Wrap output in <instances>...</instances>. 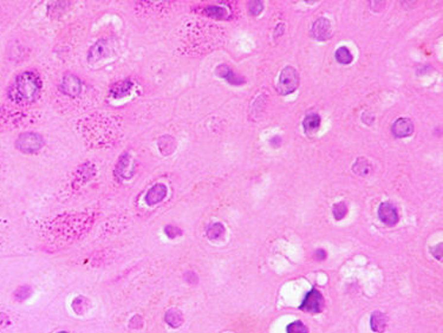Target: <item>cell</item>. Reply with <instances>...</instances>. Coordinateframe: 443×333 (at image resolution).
Listing matches in <instances>:
<instances>
[{
	"instance_id": "6da1fadb",
	"label": "cell",
	"mask_w": 443,
	"mask_h": 333,
	"mask_svg": "<svg viewBox=\"0 0 443 333\" xmlns=\"http://www.w3.org/2000/svg\"><path fill=\"white\" fill-rule=\"evenodd\" d=\"M42 79L34 71H25L17 76L10 89L11 100L20 103H32L42 92Z\"/></svg>"
},
{
	"instance_id": "7a4b0ae2",
	"label": "cell",
	"mask_w": 443,
	"mask_h": 333,
	"mask_svg": "<svg viewBox=\"0 0 443 333\" xmlns=\"http://www.w3.org/2000/svg\"><path fill=\"white\" fill-rule=\"evenodd\" d=\"M298 85H299V75H298L297 70L291 65H287L279 76L277 84L278 92L281 96H286V95L294 92Z\"/></svg>"
},
{
	"instance_id": "3957f363",
	"label": "cell",
	"mask_w": 443,
	"mask_h": 333,
	"mask_svg": "<svg viewBox=\"0 0 443 333\" xmlns=\"http://www.w3.org/2000/svg\"><path fill=\"white\" fill-rule=\"evenodd\" d=\"M44 146V140L39 133H24L18 136L16 141V147L19 151L25 154H34L39 151Z\"/></svg>"
},
{
	"instance_id": "277c9868",
	"label": "cell",
	"mask_w": 443,
	"mask_h": 333,
	"mask_svg": "<svg viewBox=\"0 0 443 333\" xmlns=\"http://www.w3.org/2000/svg\"><path fill=\"white\" fill-rule=\"evenodd\" d=\"M324 297L318 289L313 288L305 296L304 301L300 305V310L310 313H321L324 308Z\"/></svg>"
},
{
	"instance_id": "5b68a950",
	"label": "cell",
	"mask_w": 443,
	"mask_h": 333,
	"mask_svg": "<svg viewBox=\"0 0 443 333\" xmlns=\"http://www.w3.org/2000/svg\"><path fill=\"white\" fill-rule=\"evenodd\" d=\"M83 84L75 75H67L62 79L61 91L69 97H78L82 92Z\"/></svg>"
},
{
	"instance_id": "8992f818",
	"label": "cell",
	"mask_w": 443,
	"mask_h": 333,
	"mask_svg": "<svg viewBox=\"0 0 443 333\" xmlns=\"http://www.w3.org/2000/svg\"><path fill=\"white\" fill-rule=\"evenodd\" d=\"M111 51H113L111 42L105 39L100 40V42H97L95 45H92L90 48L89 53H87V59H89L90 63L98 62L101 59H104L105 57L110 56Z\"/></svg>"
},
{
	"instance_id": "52a82bcc",
	"label": "cell",
	"mask_w": 443,
	"mask_h": 333,
	"mask_svg": "<svg viewBox=\"0 0 443 333\" xmlns=\"http://www.w3.org/2000/svg\"><path fill=\"white\" fill-rule=\"evenodd\" d=\"M378 217L384 225L395 226L398 222L397 208L390 202H382L378 207Z\"/></svg>"
},
{
	"instance_id": "ba28073f",
	"label": "cell",
	"mask_w": 443,
	"mask_h": 333,
	"mask_svg": "<svg viewBox=\"0 0 443 333\" xmlns=\"http://www.w3.org/2000/svg\"><path fill=\"white\" fill-rule=\"evenodd\" d=\"M391 133H393V136L396 137H409L414 133V123L411 122V119L406 118V117H401L397 118L391 125Z\"/></svg>"
},
{
	"instance_id": "9c48e42d",
	"label": "cell",
	"mask_w": 443,
	"mask_h": 333,
	"mask_svg": "<svg viewBox=\"0 0 443 333\" xmlns=\"http://www.w3.org/2000/svg\"><path fill=\"white\" fill-rule=\"evenodd\" d=\"M167 194H168L167 185L163 183H156L148 189L146 196H144V201H146L148 206H155V204L165 200Z\"/></svg>"
},
{
	"instance_id": "30bf717a",
	"label": "cell",
	"mask_w": 443,
	"mask_h": 333,
	"mask_svg": "<svg viewBox=\"0 0 443 333\" xmlns=\"http://www.w3.org/2000/svg\"><path fill=\"white\" fill-rule=\"evenodd\" d=\"M311 34H312L314 39L321 40V42L329 39V37L331 35V24L329 19H317L312 25V29H311Z\"/></svg>"
},
{
	"instance_id": "8fae6325",
	"label": "cell",
	"mask_w": 443,
	"mask_h": 333,
	"mask_svg": "<svg viewBox=\"0 0 443 333\" xmlns=\"http://www.w3.org/2000/svg\"><path fill=\"white\" fill-rule=\"evenodd\" d=\"M215 73H217L220 78L225 79L226 82L232 84V85H241V84L245 83V79L240 77V76H238L237 73H234V71L226 64L219 65L217 70H215Z\"/></svg>"
},
{
	"instance_id": "7c38bea8",
	"label": "cell",
	"mask_w": 443,
	"mask_h": 333,
	"mask_svg": "<svg viewBox=\"0 0 443 333\" xmlns=\"http://www.w3.org/2000/svg\"><path fill=\"white\" fill-rule=\"evenodd\" d=\"M134 88V83L131 79H124V81L117 82L115 83L113 86L110 88V96L115 98V100H119V98H124L127 97L128 95H130L131 90Z\"/></svg>"
},
{
	"instance_id": "4fadbf2b",
	"label": "cell",
	"mask_w": 443,
	"mask_h": 333,
	"mask_svg": "<svg viewBox=\"0 0 443 333\" xmlns=\"http://www.w3.org/2000/svg\"><path fill=\"white\" fill-rule=\"evenodd\" d=\"M371 330L376 333H383L388 326V316L381 311H375L370 318Z\"/></svg>"
},
{
	"instance_id": "5bb4252c",
	"label": "cell",
	"mask_w": 443,
	"mask_h": 333,
	"mask_svg": "<svg viewBox=\"0 0 443 333\" xmlns=\"http://www.w3.org/2000/svg\"><path fill=\"white\" fill-rule=\"evenodd\" d=\"M130 155L128 152H124L121 157L119 158L116 168H115V175L119 179H128L127 173L130 170Z\"/></svg>"
},
{
	"instance_id": "9a60e30c",
	"label": "cell",
	"mask_w": 443,
	"mask_h": 333,
	"mask_svg": "<svg viewBox=\"0 0 443 333\" xmlns=\"http://www.w3.org/2000/svg\"><path fill=\"white\" fill-rule=\"evenodd\" d=\"M183 315L181 311L176 310V308H170L166 312L165 315V321L173 329H177L183 324Z\"/></svg>"
},
{
	"instance_id": "2e32d148",
	"label": "cell",
	"mask_w": 443,
	"mask_h": 333,
	"mask_svg": "<svg viewBox=\"0 0 443 333\" xmlns=\"http://www.w3.org/2000/svg\"><path fill=\"white\" fill-rule=\"evenodd\" d=\"M321 116L318 114L312 113L306 115L304 121H303V127H304L306 133H312L314 130H317L321 125Z\"/></svg>"
},
{
	"instance_id": "e0dca14e",
	"label": "cell",
	"mask_w": 443,
	"mask_h": 333,
	"mask_svg": "<svg viewBox=\"0 0 443 333\" xmlns=\"http://www.w3.org/2000/svg\"><path fill=\"white\" fill-rule=\"evenodd\" d=\"M90 306H91V302H90L89 299L84 296L76 297V298L72 300V304H71V307L75 311L76 315H83V313H85L86 311L89 310Z\"/></svg>"
},
{
	"instance_id": "ac0fdd59",
	"label": "cell",
	"mask_w": 443,
	"mask_h": 333,
	"mask_svg": "<svg viewBox=\"0 0 443 333\" xmlns=\"http://www.w3.org/2000/svg\"><path fill=\"white\" fill-rule=\"evenodd\" d=\"M352 170H354L357 175H368V174H370L371 170H373V166H371V163L369 162L368 160L360 157L356 160L354 166H352Z\"/></svg>"
},
{
	"instance_id": "d6986e66",
	"label": "cell",
	"mask_w": 443,
	"mask_h": 333,
	"mask_svg": "<svg viewBox=\"0 0 443 333\" xmlns=\"http://www.w3.org/2000/svg\"><path fill=\"white\" fill-rule=\"evenodd\" d=\"M206 235L209 240H219L225 235V227L222 223L215 222L212 223L206 231Z\"/></svg>"
},
{
	"instance_id": "ffe728a7",
	"label": "cell",
	"mask_w": 443,
	"mask_h": 333,
	"mask_svg": "<svg viewBox=\"0 0 443 333\" xmlns=\"http://www.w3.org/2000/svg\"><path fill=\"white\" fill-rule=\"evenodd\" d=\"M335 56L337 62L341 65H348L352 62V59H354L352 58V53L350 52V50L346 46H341V48H338Z\"/></svg>"
},
{
	"instance_id": "44dd1931",
	"label": "cell",
	"mask_w": 443,
	"mask_h": 333,
	"mask_svg": "<svg viewBox=\"0 0 443 333\" xmlns=\"http://www.w3.org/2000/svg\"><path fill=\"white\" fill-rule=\"evenodd\" d=\"M204 15L208 16L210 18L214 19H226L228 17V12H227L226 9H222V7H218V6H207L206 9L204 10Z\"/></svg>"
},
{
	"instance_id": "7402d4cb",
	"label": "cell",
	"mask_w": 443,
	"mask_h": 333,
	"mask_svg": "<svg viewBox=\"0 0 443 333\" xmlns=\"http://www.w3.org/2000/svg\"><path fill=\"white\" fill-rule=\"evenodd\" d=\"M165 147H167L166 155H170L175 150V148H176L174 138L170 137V136H163V137H161L160 141H158V149H160V151L165 148Z\"/></svg>"
},
{
	"instance_id": "603a6c76",
	"label": "cell",
	"mask_w": 443,
	"mask_h": 333,
	"mask_svg": "<svg viewBox=\"0 0 443 333\" xmlns=\"http://www.w3.org/2000/svg\"><path fill=\"white\" fill-rule=\"evenodd\" d=\"M32 294V288L29 285L20 286L16 289L15 292V299L17 301H25L26 299H29Z\"/></svg>"
},
{
	"instance_id": "cb8c5ba5",
	"label": "cell",
	"mask_w": 443,
	"mask_h": 333,
	"mask_svg": "<svg viewBox=\"0 0 443 333\" xmlns=\"http://www.w3.org/2000/svg\"><path fill=\"white\" fill-rule=\"evenodd\" d=\"M287 333H308V329L303 321L297 320L293 323L289 324L286 327Z\"/></svg>"
},
{
	"instance_id": "d4e9b609",
	"label": "cell",
	"mask_w": 443,
	"mask_h": 333,
	"mask_svg": "<svg viewBox=\"0 0 443 333\" xmlns=\"http://www.w3.org/2000/svg\"><path fill=\"white\" fill-rule=\"evenodd\" d=\"M332 213L336 220H341L345 216L346 213H348V207H346V204L344 202H338V203H336L333 206Z\"/></svg>"
},
{
	"instance_id": "484cf974",
	"label": "cell",
	"mask_w": 443,
	"mask_h": 333,
	"mask_svg": "<svg viewBox=\"0 0 443 333\" xmlns=\"http://www.w3.org/2000/svg\"><path fill=\"white\" fill-rule=\"evenodd\" d=\"M165 233L169 239H175L182 234V231L179 227H175L173 225H168L165 227Z\"/></svg>"
},
{
	"instance_id": "4316f807",
	"label": "cell",
	"mask_w": 443,
	"mask_h": 333,
	"mask_svg": "<svg viewBox=\"0 0 443 333\" xmlns=\"http://www.w3.org/2000/svg\"><path fill=\"white\" fill-rule=\"evenodd\" d=\"M262 9H264V5L261 1H250V4H248V10H250L251 15L253 16L260 15Z\"/></svg>"
},
{
	"instance_id": "83f0119b",
	"label": "cell",
	"mask_w": 443,
	"mask_h": 333,
	"mask_svg": "<svg viewBox=\"0 0 443 333\" xmlns=\"http://www.w3.org/2000/svg\"><path fill=\"white\" fill-rule=\"evenodd\" d=\"M142 326H143V319H142L141 316L135 315V316H131V319L129 320L130 329L139 330V329H142Z\"/></svg>"
},
{
	"instance_id": "f1b7e54d",
	"label": "cell",
	"mask_w": 443,
	"mask_h": 333,
	"mask_svg": "<svg viewBox=\"0 0 443 333\" xmlns=\"http://www.w3.org/2000/svg\"><path fill=\"white\" fill-rule=\"evenodd\" d=\"M185 280L187 281L189 285H195V283H198L199 278H198V275H196V273L187 272L185 274Z\"/></svg>"
},
{
	"instance_id": "f546056e",
	"label": "cell",
	"mask_w": 443,
	"mask_h": 333,
	"mask_svg": "<svg viewBox=\"0 0 443 333\" xmlns=\"http://www.w3.org/2000/svg\"><path fill=\"white\" fill-rule=\"evenodd\" d=\"M434 248L435 250H431V253H433V255L435 256V258L439 259V260H441L442 259V244H439L436 247H434Z\"/></svg>"
},
{
	"instance_id": "4dcf8cb0",
	"label": "cell",
	"mask_w": 443,
	"mask_h": 333,
	"mask_svg": "<svg viewBox=\"0 0 443 333\" xmlns=\"http://www.w3.org/2000/svg\"><path fill=\"white\" fill-rule=\"evenodd\" d=\"M313 256L316 260H324V259L326 258V252H325L324 250H321V248H319V250H317L316 252L313 253Z\"/></svg>"
},
{
	"instance_id": "1f68e13d",
	"label": "cell",
	"mask_w": 443,
	"mask_h": 333,
	"mask_svg": "<svg viewBox=\"0 0 443 333\" xmlns=\"http://www.w3.org/2000/svg\"><path fill=\"white\" fill-rule=\"evenodd\" d=\"M271 144H272L273 147H279L281 144V138L279 137V136H275V137H273L272 140H271Z\"/></svg>"
},
{
	"instance_id": "d6a6232c",
	"label": "cell",
	"mask_w": 443,
	"mask_h": 333,
	"mask_svg": "<svg viewBox=\"0 0 443 333\" xmlns=\"http://www.w3.org/2000/svg\"><path fill=\"white\" fill-rule=\"evenodd\" d=\"M284 25L283 24H279V25L277 26V29H275V32H274V37L277 38L279 34H283L284 33V31H280V29H283Z\"/></svg>"
},
{
	"instance_id": "836d02e7",
	"label": "cell",
	"mask_w": 443,
	"mask_h": 333,
	"mask_svg": "<svg viewBox=\"0 0 443 333\" xmlns=\"http://www.w3.org/2000/svg\"><path fill=\"white\" fill-rule=\"evenodd\" d=\"M57 333H69V332H67V331H59V332H57Z\"/></svg>"
}]
</instances>
